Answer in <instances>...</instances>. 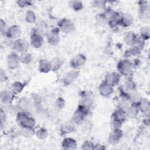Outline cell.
Masks as SVG:
<instances>
[{
	"label": "cell",
	"instance_id": "603a6c76",
	"mask_svg": "<svg viewBox=\"0 0 150 150\" xmlns=\"http://www.w3.org/2000/svg\"><path fill=\"white\" fill-rule=\"evenodd\" d=\"M137 38V36L132 32H128L124 35V41L128 45L132 46Z\"/></svg>",
	"mask_w": 150,
	"mask_h": 150
},
{
	"label": "cell",
	"instance_id": "8fae6325",
	"mask_svg": "<svg viewBox=\"0 0 150 150\" xmlns=\"http://www.w3.org/2000/svg\"><path fill=\"white\" fill-rule=\"evenodd\" d=\"M86 61L85 57L82 54H78L75 56L70 62L71 66L74 69H78L83 66Z\"/></svg>",
	"mask_w": 150,
	"mask_h": 150
},
{
	"label": "cell",
	"instance_id": "4316f807",
	"mask_svg": "<svg viewBox=\"0 0 150 150\" xmlns=\"http://www.w3.org/2000/svg\"><path fill=\"white\" fill-rule=\"evenodd\" d=\"M19 59L21 63L24 64H29L32 62V57L31 54L25 52L21 53V54L19 56Z\"/></svg>",
	"mask_w": 150,
	"mask_h": 150
},
{
	"label": "cell",
	"instance_id": "4fadbf2b",
	"mask_svg": "<svg viewBox=\"0 0 150 150\" xmlns=\"http://www.w3.org/2000/svg\"><path fill=\"white\" fill-rule=\"evenodd\" d=\"M14 96L11 91L4 90L1 93V101L4 104H9L13 101Z\"/></svg>",
	"mask_w": 150,
	"mask_h": 150
},
{
	"label": "cell",
	"instance_id": "7a4b0ae2",
	"mask_svg": "<svg viewBox=\"0 0 150 150\" xmlns=\"http://www.w3.org/2000/svg\"><path fill=\"white\" fill-rule=\"evenodd\" d=\"M132 65L128 60H122L117 65V69L119 72L124 76H128L131 73Z\"/></svg>",
	"mask_w": 150,
	"mask_h": 150
},
{
	"label": "cell",
	"instance_id": "1f68e13d",
	"mask_svg": "<svg viewBox=\"0 0 150 150\" xmlns=\"http://www.w3.org/2000/svg\"><path fill=\"white\" fill-rule=\"evenodd\" d=\"M74 129V128L73 125L71 123H68V122L63 125L61 128L62 132H64V134L71 132Z\"/></svg>",
	"mask_w": 150,
	"mask_h": 150
},
{
	"label": "cell",
	"instance_id": "ba28073f",
	"mask_svg": "<svg viewBox=\"0 0 150 150\" xmlns=\"http://www.w3.org/2000/svg\"><path fill=\"white\" fill-rule=\"evenodd\" d=\"M21 34V28L18 25H13L8 29L6 36L11 39H18Z\"/></svg>",
	"mask_w": 150,
	"mask_h": 150
},
{
	"label": "cell",
	"instance_id": "f1b7e54d",
	"mask_svg": "<svg viewBox=\"0 0 150 150\" xmlns=\"http://www.w3.org/2000/svg\"><path fill=\"white\" fill-rule=\"evenodd\" d=\"M26 21L29 23H33L36 21V15L33 11L28 10L26 13Z\"/></svg>",
	"mask_w": 150,
	"mask_h": 150
},
{
	"label": "cell",
	"instance_id": "44dd1931",
	"mask_svg": "<svg viewBox=\"0 0 150 150\" xmlns=\"http://www.w3.org/2000/svg\"><path fill=\"white\" fill-rule=\"evenodd\" d=\"M18 107L22 111L26 112V111H28L30 108V102L27 98L23 97L19 100L18 103Z\"/></svg>",
	"mask_w": 150,
	"mask_h": 150
},
{
	"label": "cell",
	"instance_id": "30bf717a",
	"mask_svg": "<svg viewBox=\"0 0 150 150\" xmlns=\"http://www.w3.org/2000/svg\"><path fill=\"white\" fill-rule=\"evenodd\" d=\"M43 42V37L39 33L33 32L30 37V43L32 46L35 48L41 47Z\"/></svg>",
	"mask_w": 150,
	"mask_h": 150
},
{
	"label": "cell",
	"instance_id": "d4e9b609",
	"mask_svg": "<svg viewBox=\"0 0 150 150\" xmlns=\"http://www.w3.org/2000/svg\"><path fill=\"white\" fill-rule=\"evenodd\" d=\"M139 111L146 113L149 112V102L145 100H141L139 103L137 104Z\"/></svg>",
	"mask_w": 150,
	"mask_h": 150
},
{
	"label": "cell",
	"instance_id": "6da1fadb",
	"mask_svg": "<svg viewBox=\"0 0 150 150\" xmlns=\"http://www.w3.org/2000/svg\"><path fill=\"white\" fill-rule=\"evenodd\" d=\"M16 121L21 127L33 128L35 120L26 111H20L16 116Z\"/></svg>",
	"mask_w": 150,
	"mask_h": 150
},
{
	"label": "cell",
	"instance_id": "e0dca14e",
	"mask_svg": "<svg viewBox=\"0 0 150 150\" xmlns=\"http://www.w3.org/2000/svg\"><path fill=\"white\" fill-rule=\"evenodd\" d=\"M62 145L64 149H73L76 148L77 142L75 139L71 138H66L63 139Z\"/></svg>",
	"mask_w": 150,
	"mask_h": 150
},
{
	"label": "cell",
	"instance_id": "2e32d148",
	"mask_svg": "<svg viewBox=\"0 0 150 150\" xmlns=\"http://www.w3.org/2000/svg\"><path fill=\"white\" fill-rule=\"evenodd\" d=\"M133 17L129 13H124L121 15L120 24L124 27H127L131 25L133 23Z\"/></svg>",
	"mask_w": 150,
	"mask_h": 150
},
{
	"label": "cell",
	"instance_id": "3957f363",
	"mask_svg": "<svg viewBox=\"0 0 150 150\" xmlns=\"http://www.w3.org/2000/svg\"><path fill=\"white\" fill-rule=\"evenodd\" d=\"M87 108L86 106L81 104L79 105L77 109L74 113L73 121L75 123H80L82 122L87 114Z\"/></svg>",
	"mask_w": 150,
	"mask_h": 150
},
{
	"label": "cell",
	"instance_id": "83f0119b",
	"mask_svg": "<svg viewBox=\"0 0 150 150\" xmlns=\"http://www.w3.org/2000/svg\"><path fill=\"white\" fill-rule=\"evenodd\" d=\"M135 87V84L132 81L128 80V81H126L123 86L124 93L127 92V93H128L129 92L130 93V92L134 91Z\"/></svg>",
	"mask_w": 150,
	"mask_h": 150
},
{
	"label": "cell",
	"instance_id": "d6a6232c",
	"mask_svg": "<svg viewBox=\"0 0 150 150\" xmlns=\"http://www.w3.org/2000/svg\"><path fill=\"white\" fill-rule=\"evenodd\" d=\"M71 7L75 11H80L83 8V4L81 1H72L69 2Z\"/></svg>",
	"mask_w": 150,
	"mask_h": 150
},
{
	"label": "cell",
	"instance_id": "8992f818",
	"mask_svg": "<svg viewBox=\"0 0 150 150\" xmlns=\"http://www.w3.org/2000/svg\"><path fill=\"white\" fill-rule=\"evenodd\" d=\"M12 46L16 52L23 53L27 52L28 50V43L26 41L21 39H18L13 42Z\"/></svg>",
	"mask_w": 150,
	"mask_h": 150
},
{
	"label": "cell",
	"instance_id": "8d00e7d4",
	"mask_svg": "<svg viewBox=\"0 0 150 150\" xmlns=\"http://www.w3.org/2000/svg\"><path fill=\"white\" fill-rule=\"evenodd\" d=\"M94 144L90 142V141H86L85 142H84V144L82 145V148L83 149H93V147H94Z\"/></svg>",
	"mask_w": 150,
	"mask_h": 150
},
{
	"label": "cell",
	"instance_id": "7c38bea8",
	"mask_svg": "<svg viewBox=\"0 0 150 150\" xmlns=\"http://www.w3.org/2000/svg\"><path fill=\"white\" fill-rule=\"evenodd\" d=\"M99 93L100 94L104 97H107L111 94L113 92V86L108 84L105 82H103L99 86Z\"/></svg>",
	"mask_w": 150,
	"mask_h": 150
},
{
	"label": "cell",
	"instance_id": "ac0fdd59",
	"mask_svg": "<svg viewBox=\"0 0 150 150\" xmlns=\"http://www.w3.org/2000/svg\"><path fill=\"white\" fill-rule=\"evenodd\" d=\"M39 69L42 73H47L52 70L51 63L46 59H42L39 63Z\"/></svg>",
	"mask_w": 150,
	"mask_h": 150
},
{
	"label": "cell",
	"instance_id": "52a82bcc",
	"mask_svg": "<svg viewBox=\"0 0 150 150\" xmlns=\"http://www.w3.org/2000/svg\"><path fill=\"white\" fill-rule=\"evenodd\" d=\"M122 132L120 128L113 129L109 135L108 141L112 145H115L118 143L120 139L122 138Z\"/></svg>",
	"mask_w": 150,
	"mask_h": 150
},
{
	"label": "cell",
	"instance_id": "484cf974",
	"mask_svg": "<svg viewBox=\"0 0 150 150\" xmlns=\"http://www.w3.org/2000/svg\"><path fill=\"white\" fill-rule=\"evenodd\" d=\"M93 98V96L92 93H90L88 91L84 92L82 96V100H83L82 104H83L84 105H85L87 107V106L89 104H91Z\"/></svg>",
	"mask_w": 150,
	"mask_h": 150
},
{
	"label": "cell",
	"instance_id": "277c9868",
	"mask_svg": "<svg viewBox=\"0 0 150 150\" xmlns=\"http://www.w3.org/2000/svg\"><path fill=\"white\" fill-rule=\"evenodd\" d=\"M19 56L16 52L11 53L7 57V64L9 69H16L20 63Z\"/></svg>",
	"mask_w": 150,
	"mask_h": 150
},
{
	"label": "cell",
	"instance_id": "ab89813d",
	"mask_svg": "<svg viewBox=\"0 0 150 150\" xmlns=\"http://www.w3.org/2000/svg\"><path fill=\"white\" fill-rule=\"evenodd\" d=\"M105 149V148L104 147L103 145H100V144H97V145H94V147H93V149Z\"/></svg>",
	"mask_w": 150,
	"mask_h": 150
},
{
	"label": "cell",
	"instance_id": "74e56055",
	"mask_svg": "<svg viewBox=\"0 0 150 150\" xmlns=\"http://www.w3.org/2000/svg\"><path fill=\"white\" fill-rule=\"evenodd\" d=\"M17 3L19 6L22 8H25L28 6L31 5L30 2V1H17Z\"/></svg>",
	"mask_w": 150,
	"mask_h": 150
},
{
	"label": "cell",
	"instance_id": "e575fe53",
	"mask_svg": "<svg viewBox=\"0 0 150 150\" xmlns=\"http://www.w3.org/2000/svg\"><path fill=\"white\" fill-rule=\"evenodd\" d=\"M141 38L144 40L147 39L149 37V28L148 26H145L142 28L140 30Z\"/></svg>",
	"mask_w": 150,
	"mask_h": 150
},
{
	"label": "cell",
	"instance_id": "ffe728a7",
	"mask_svg": "<svg viewBox=\"0 0 150 150\" xmlns=\"http://www.w3.org/2000/svg\"><path fill=\"white\" fill-rule=\"evenodd\" d=\"M128 97L129 101L132 104H135L137 105L139 101L142 100L141 99V96L136 91H132L130 93H128Z\"/></svg>",
	"mask_w": 150,
	"mask_h": 150
},
{
	"label": "cell",
	"instance_id": "d590c367",
	"mask_svg": "<svg viewBox=\"0 0 150 150\" xmlns=\"http://www.w3.org/2000/svg\"><path fill=\"white\" fill-rule=\"evenodd\" d=\"M93 6L98 8H104L105 5V2L103 1H93Z\"/></svg>",
	"mask_w": 150,
	"mask_h": 150
},
{
	"label": "cell",
	"instance_id": "9c48e42d",
	"mask_svg": "<svg viewBox=\"0 0 150 150\" xmlns=\"http://www.w3.org/2000/svg\"><path fill=\"white\" fill-rule=\"evenodd\" d=\"M120 80V75L117 72H111L108 73L105 78L104 82L114 86L117 84Z\"/></svg>",
	"mask_w": 150,
	"mask_h": 150
},
{
	"label": "cell",
	"instance_id": "7402d4cb",
	"mask_svg": "<svg viewBox=\"0 0 150 150\" xmlns=\"http://www.w3.org/2000/svg\"><path fill=\"white\" fill-rule=\"evenodd\" d=\"M47 39L49 43L51 45L57 44L59 40V31H57L56 29L51 31L47 36Z\"/></svg>",
	"mask_w": 150,
	"mask_h": 150
},
{
	"label": "cell",
	"instance_id": "5b68a950",
	"mask_svg": "<svg viewBox=\"0 0 150 150\" xmlns=\"http://www.w3.org/2000/svg\"><path fill=\"white\" fill-rule=\"evenodd\" d=\"M59 27L61 31L64 33H70L75 29L73 23L69 19H63L59 23Z\"/></svg>",
	"mask_w": 150,
	"mask_h": 150
},
{
	"label": "cell",
	"instance_id": "d6986e66",
	"mask_svg": "<svg viewBox=\"0 0 150 150\" xmlns=\"http://www.w3.org/2000/svg\"><path fill=\"white\" fill-rule=\"evenodd\" d=\"M127 116L125 114V110L122 108H119L116 110L112 114V119L117 120L122 122L126 118Z\"/></svg>",
	"mask_w": 150,
	"mask_h": 150
},
{
	"label": "cell",
	"instance_id": "5bb4252c",
	"mask_svg": "<svg viewBox=\"0 0 150 150\" xmlns=\"http://www.w3.org/2000/svg\"><path fill=\"white\" fill-rule=\"evenodd\" d=\"M79 76V72L76 70L70 71L64 74L63 77V81L65 84H70L76 80Z\"/></svg>",
	"mask_w": 150,
	"mask_h": 150
},
{
	"label": "cell",
	"instance_id": "4dcf8cb0",
	"mask_svg": "<svg viewBox=\"0 0 150 150\" xmlns=\"http://www.w3.org/2000/svg\"><path fill=\"white\" fill-rule=\"evenodd\" d=\"M35 134L39 139H45L46 138H47L48 133H47V131L46 129L42 128H40L39 129H38L35 132Z\"/></svg>",
	"mask_w": 150,
	"mask_h": 150
},
{
	"label": "cell",
	"instance_id": "9a60e30c",
	"mask_svg": "<svg viewBox=\"0 0 150 150\" xmlns=\"http://www.w3.org/2000/svg\"><path fill=\"white\" fill-rule=\"evenodd\" d=\"M125 112L127 117H128L130 118H133L137 116L138 112H139V110H138L137 105L132 104L129 106H128L125 108Z\"/></svg>",
	"mask_w": 150,
	"mask_h": 150
},
{
	"label": "cell",
	"instance_id": "f546056e",
	"mask_svg": "<svg viewBox=\"0 0 150 150\" xmlns=\"http://www.w3.org/2000/svg\"><path fill=\"white\" fill-rule=\"evenodd\" d=\"M21 134L24 137H32L35 133L34 129L33 128H27V127H22Z\"/></svg>",
	"mask_w": 150,
	"mask_h": 150
},
{
	"label": "cell",
	"instance_id": "f35d334b",
	"mask_svg": "<svg viewBox=\"0 0 150 150\" xmlns=\"http://www.w3.org/2000/svg\"><path fill=\"white\" fill-rule=\"evenodd\" d=\"M56 105L59 108H62L64 105V101L62 98H59L56 101Z\"/></svg>",
	"mask_w": 150,
	"mask_h": 150
},
{
	"label": "cell",
	"instance_id": "cb8c5ba5",
	"mask_svg": "<svg viewBox=\"0 0 150 150\" xmlns=\"http://www.w3.org/2000/svg\"><path fill=\"white\" fill-rule=\"evenodd\" d=\"M24 85L19 81H15L11 86V91L14 95L20 93L23 89Z\"/></svg>",
	"mask_w": 150,
	"mask_h": 150
},
{
	"label": "cell",
	"instance_id": "836d02e7",
	"mask_svg": "<svg viewBox=\"0 0 150 150\" xmlns=\"http://www.w3.org/2000/svg\"><path fill=\"white\" fill-rule=\"evenodd\" d=\"M50 63H51V66H52V70L53 71H56V70H58L62 65L61 61L58 58L53 59L52 60V61L50 62Z\"/></svg>",
	"mask_w": 150,
	"mask_h": 150
}]
</instances>
